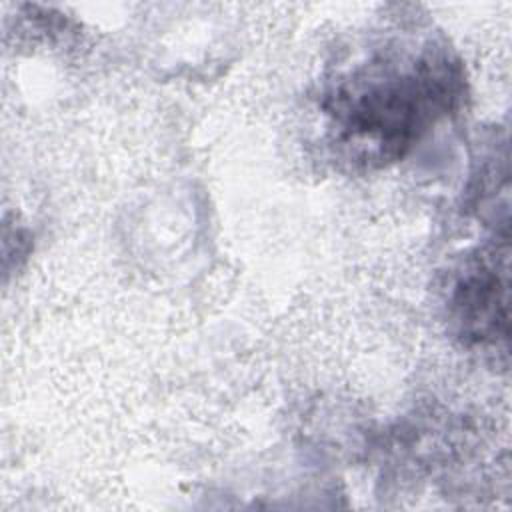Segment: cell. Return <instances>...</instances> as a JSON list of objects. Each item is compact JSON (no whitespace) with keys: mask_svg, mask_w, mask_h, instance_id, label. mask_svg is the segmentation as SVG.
<instances>
[{"mask_svg":"<svg viewBox=\"0 0 512 512\" xmlns=\"http://www.w3.org/2000/svg\"><path fill=\"white\" fill-rule=\"evenodd\" d=\"M464 96V74L448 54L408 64L380 62L338 84L324 98L332 142L348 160L382 166L410 146Z\"/></svg>","mask_w":512,"mask_h":512,"instance_id":"1","label":"cell"},{"mask_svg":"<svg viewBox=\"0 0 512 512\" xmlns=\"http://www.w3.org/2000/svg\"><path fill=\"white\" fill-rule=\"evenodd\" d=\"M508 264L506 256H482L456 280L452 320L472 344H498L508 336Z\"/></svg>","mask_w":512,"mask_h":512,"instance_id":"2","label":"cell"}]
</instances>
